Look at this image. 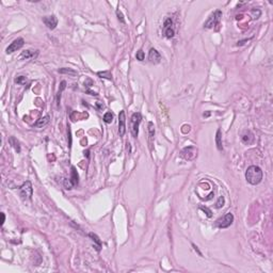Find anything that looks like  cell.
<instances>
[{"label": "cell", "instance_id": "1", "mask_svg": "<svg viewBox=\"0 0 273 273\" xmlns=\"http://www.w3.org/2000/svg\"><path fill=\"white\" fill-rule=\"evenodd\" d=\"M246 179L251 185H258L263 180V171L259 166L251 165L246 172Z\"/></svg>", "mask_w": 273, "mask_h": 273}, {"label": "cell", "instance_id": "2", "mask_svg": "<svg viewBox=\"0 0 273 273\" xmlns=\"http://www.w3.org/2000/svg\"><path fill=\"white\" fill-rule=\"evenodd\" d=\"M141 120H142V116H141V113L139 112L133 113L130 119V131L132 133V136H135V138H136L139 135V126H140Z\"/></svg>", "mask_w": 273, "mask_h": 273}, {"label": "cell", "instance_id": "3", "mask_svg": "<svg viewBox=\"0 0 273 273\" xmlns=\"http://www.w3.org/2000/svg\"><path fill=\"white\" fill-rule=\"evenodd\" d=\"M18 192H19V195L22 196L24 200H31L32 193H33V188H32L31 182H30L29 180L24 182L22 186H20L19 188H18Z\"/></svg>", "mask_w": 273, "mask_h": 273}, {"label": "cell", "instance_id": "4", "mask_svg": "<svg viewBox=\"0 0 273 273\" xmlns=\"http://www.w3.org/2000/svg\"><path fill=\"white\" fill-rule=\"evenodd\" d=\"M221 17H222L221 11L218 10L216 11V12H214L209 16V18L206 20V22L204 24V28H206V29H211V28L218 26L220 24V20H221Z\"/></svg>", "mask_w": 273, "mask_h": 273}, {"label": "cell", "instance_id": "5", "mask_svg": "<svg viewBox=\"0 0 273 273\" xmlns=\"http://www.w3.org/2000/svg\"><path fill=\"white\" fill-rule=\"evenodd\" d=\"M233 222H234L233 214L227 212V214H224L222 218L217 220V222H216V224H214V225H216L217 227H219V228H227V227H230V226L232 225Z\"/></svg>", "mask_w": 273, "mask_h": 273}, {"label": "cell", "instance_id": "6", "mask_svg": "<svg viewBox=\"0 0 273 273\" xmlns=\"http://www.w3.org/2000/svg\"><path fill=\"white\" fill-rule=\"evenodd\" d=\"M196 156H198V149L194 146H187L181 150V157L188 161L195 159Z\"/></svg>", "mask_w": 273, "mask_h": 273}, {"label": "cell", "instance_id": "7", "mask_svg": "<svg viewBox=\"0 0 273 273\" xmlns=\"http://www.w3.org/2000/svg\"><path fill=\"white\" fill-rule=\"evenodd\" d=\"M24 45H25V40L22 38H18V39H16V40H14L12 43L8 46V48L6 49V52L8 55L12 54V52L17 51L18 49H20Z\"/></svg>", "mask_w": 273, "mask_h": 273}, {"label": "cell", "instance_id": "8", "mask_svg": "<svg viewBox=\"0 0 273 273\" xmlns=\"http://www.w3.org/2000/svg\"><path fill=\"white\" fill-rule=\"evenodd\" d=\"M163 28H164V35L168 39H172L175 34L174 28H173V20L171 18H168V19L164 22L163 24Z\"/></svg>", "mask_w": 273, "mask_h": 273}, {"label": "cell", "instance_id": "9", "mask_svg": "<svg viewBox=\"0 0 273 273\" xmlns=\"http://www.w3.org/2000/svg\"><path fill=\"white\" fill-rule=\"evenodd\" d=\"M126 132V116H125V111L122 110L119 114V133L121 136H123Z\"/></svg>", "mask_w": 273, "mask_h": 273}, {"label": "cell", "instance_id": "10", "mask_svg": "<svg viewBox=\"0 0 273 273\" xmlns=\"http://www.w3.org/2000/svg\"><path fill=\"white\" fill-rule=\"evenodd\" d=\"M43 22L45 24V26L50 30H54L58 25V18L55 15L50 16H45L43 17Z\"/></svg>", "mask_w": 273, "mask_h": 273}, {"label": "cell", "instance_id": "11", "mask_svg": "<svg viewBox=\"0 0 273 273\" xmlns=\"http://www.w3.org/2000/svg\"><path fill=\"white\" fill-rule=\"evenodd\" d=\"M149 61L152 62V63L154 64H157L160 62L161 60V55L159 54L158 51H157L155 48H152V49L149 50Z\"/></svg>", "mask_w": 273, "mask_h": 273}, {"label": "cell", "instance_id": "12", "mask_svg": "<svg viewBox=\"0 0 273 273\" xmlns=\"http://www.w3.org/2000/svg\"><path fill=\"white\" fill-rule=\"evenodd\" d=\"M49 121H50L49 115H45V116L41 117V119H39L38 121L35 122L34 127H36V128H43L44 126H46V125L49 123Z\"/></svg>", "mask_w": 273, "mask_h": 273}, {"label": "cell", "instance_id": "13", "mask_svg": "<svg viewBox=\"0 0 273 273\" xmlns=\"http://www.w3.org/2000/svg\"><path fill=\"white\" fill-rule=\"evenodd\" d=\"M254 141V135L251 131H246L244 135H242V142L246 144H252Z\"/></svg>", "mask_w": 273, "mask_h": 273}, {"label": "cell", "instance_id": "14", "mask_svg": "<svg viewBox=\"0 0 273 273\" xmlns=\"http://www.w3.org/2000/svg\"><path fill=\"white\" fill-rule=\"evenodd\" d=\"M89 237L91 238L92 240H93L94 241V243H95V249H96V251H100V249H101V241H100V239H99L98 237H97V235H95V234H93V233H90L89 234Z\"/></svg>", "mask_w": 273, "mask_h": 273}, {"label": "cell", "instance_id": "15", "mask_svg": "<svg viewBox=\"0 0 273 273\" xmlns=\"http://www.w3.org/2000/svg\"><path fill=\"white\" fill-rule=\"evenodd\" d=\"M78 173L77 171H76V168L75 166H71V179H69V181H71V184L73 185V187L77 186L78 185Z\"/></svg>", "mask_w": 273, "mask_h": 273}, {"label": "cell", "instance_id": "16", "mask_svg": "<svg viewBox=\"0 0 273 273\" xmlns=\"http://www.w3.org/2000/svg\"><path fill=\"white\" fill-rule=\"evenodd\" d=\"M59 73L60 74H65V75H68V76H71V77H76V76H78V73L73 68H66V67L60 68Z\"/></svg>", "mask_w": 273, "mask_h": 273}, {"label": "cell", "instance_id": "17", "mask_svg": "<svg viewBox=\"0 0 273 273\" xmlns=\"http://www.w3.org/2000/svg\"><path fill=\"white\" fill-rule=\"evenodd\" d=\"M66 88V81H62L61 83H60V88H59V91H58V94H57V105L60 106V101H61V95H62V92L65 90Z\"/></svg>", "mask_w": 273, "mask_h": 273}, {"label": "cell", "instance_id": "18", "mask_svg": "<svg viewBox=\"0 0 273 273\" xmlns=\"http://www.w3.org/2000/svg\"><path fill=\"white\" fill-rule=\"evenodd\" d=\"M38 55V51L34 52L33 50H25L22 51V54L20 55V59H31V58H34L35 55Z\"/></svg>", "mask_w": 273, "mask_h": 273}, {"label": "cell", "instance_id": "19", "mask_svg": "<svg viewBox=\"0 0 273 273\" xmlns=\"http://www.w3.org/2000/svg\"><path fill=\"white\" fill-rule=\"evenodd\" d=\"M9 142H10V144L12 145V146L15 149V150L17 153H20V145H19V142H18L17 140H16L14 136H10L9 138Z\"/></svg>", "mask_w": 273, "mask_h": 273}, {"label": "cell", "instance_id": "20", "mask_svg": "<svg viewBox=\"0 0 273 273\" xmlns=\"http://www.w3.org/2000/svg\"><path fill=\"white\" fill-rule=\"evenodd\" d=\"M222 136H221V130L220 129H218L217 130V135H216V144H217V147H218L219 150H222L223 149V145H222Z\"/></svg>", "mask_w": 273, "mask_h": 273}, {"label": "cell", "instance_id": "21", "mask_svg": "<svg viewBox=\"0 0 273 273\" xmlns=\"http://www.w3.org/2000/svg\"><path fill=\"white\" fill-rule=\"evenodd\" d=\"M97 75H98L100 78H106V79H109V80H111V78H112V76H111L110 71H98V73H97Z\"/></svg>", "mask_w": 273, "mask_h": 273}, {"label": "cell", "instance_id": "22", "mask_svg": "<svg viewBox=\"0 0 273 273\" xmlns=\"http://www.w3.org/2000/svg\"><path fill=\"white\" fill-rule=\"evenodd\" d=\"M113 121V114L111 112H107L104 115V122L107 124H110Z\"/></svg>", "mask_w": 273, "mask_h": 273}, {"label": "cell", "instance_id": "23", "mask_svg": "<svg viewBox=\"0 0 273 273\" xmlns=\"http://www.w3.org/2000/svg\"><path fill=\"white\" fill-rule=\"evenodd\" d=\"M149 138L153 139L155 136V128H154V124L152 122L149 123Z\"/></svg>", "mask_w": 273, "mask_h": 273}, {"label": "cell", "instance_id": "24", "mask_svg": "<svg viewBox=\"0 0 273 273\" xmlns=\"http://www.w3.org/2000/svg\"><path fill=\"white\" fill-rule=\"evenodd\" d=\"M224 203H225V200H224V196H220L218 202L216 203V208H222L224 206Z\"/></svg>", "mask_w": 273, "mask_h": 273}, {"label": "cell", "instance_id": "25", "mask_svg": "<svg viewBox=\"0 0 273 273\" xmlns=\"http://www.w3.org/2000/svg\"><path fill=\"white\" fill-rule=\"evenodd\" d=\"M136 60H139V61H143L145 58V54L143 50H139V51H136Z\"/></svg>", "mask_w": 273, "mask_h": 273}, {"label": "cell", "instance_id": "26", "mask_svg": "<svg viewBox=\"0 0 273 273\" xmlns=\"http://www.w3.org/2000/svg\"><path fill=\"white\" fill-rule=\"evenodd\" d=\"M25 81H26V77L25 76H19V77H17L15 79V82L18 83V84H22Z\"/></svg>", "mask_w": 273, "mask_h": 273}, {"label": "cell", "instance_id": "27", "mask_svg": "<svg viewBox=\"0 0 273 273\" xmlns=\"http://www.w3.org/2000/svg\"><path fill=\"white\" fill-rule=\"evenodd\" d=\"M116 15H117V18H119V20L121 22H123V24H125V19H124V16L123 14H122V12L120 10H116Z\"/></svg>", "mask_w": 273, "mask_h": 273}, {"label": "cell", "instance_id": "28", "mask_svg": "<svg viewBox=\"0 0 273 273\" xmlns=\"http://www.w3.org/2000/svg\"><path fill=\"white\" fill-rule=\"evenodd\" d=\"M191 127L189 126V125H184V126L181 127V132L182 133H188L189 131H190Z\"/></svg>", "mask_w": 273, "mask_h": 273}, {"label": "cell", "instance_id": "29", "mask_svg": "<svg viewBox=\"0 0 273 273\" xmlns=\"http://www.w3.org/2000/svg\"><path fill=\"white\" fill-rule=\"evenodd\" d=\"M201 209H202L204 212H206V214H207L208 218H210V217L212 216V214H211V210H209L207 207H201Z\"/></svg>", "mask_w": 273, "mask_h": 273}, {"label": "cell", "instance_id": "30", "mask_svg": "<svg viewBox=\"0 0 273 273\" xmlns=\"http://www.w3.org/2000/svg\"><path fill=\"white\" fill-rule=\"evenodd\" d=\"M192 247H194V250H195V252H198V255H200V256H203V255H202V253H201V252H200V250H198V247H196L195 244H194V243H192Z\"/></svg>", "mask_w": 273, "mask_h": 273}, {"label": "cell", "instance_id": "31", "mask_svg": "<svg viewBox=\"0 0 273 273\" xmlns=\"http://www.w3.org/2000/svg\"><path fill=\"white\" fill-rule=\"evenodd\" d=\"M96 107L98 108L99 110H103V109H104V105H101V104L99 103V101H97V103H96Z\"/></svg>", "mask_w": 273, "mask_h": 273}, {"label": "cell", "instance_id": "32", "mask_svg": "<svg viewBox=\"0 0 273 273\" xmlns=\"http://www.w3.org/2000/svg\"><path fill=\"white\" fill-rule=\"evenodd\" d=\"M1 217H2V222H1V224H3V223H4V221H6V216H4L3 212H2V214H1Z\"/></svg>", "mask_w": 273, "mask_h": 273}]
</instances>
